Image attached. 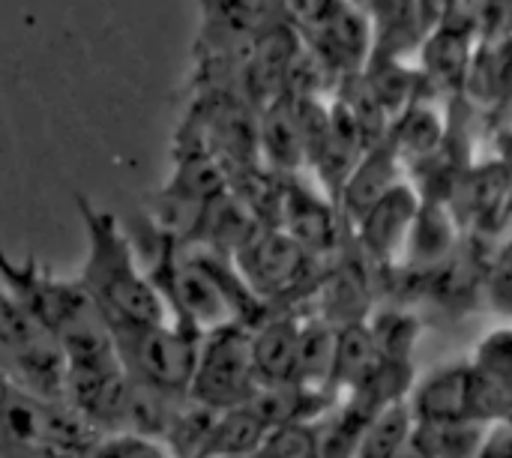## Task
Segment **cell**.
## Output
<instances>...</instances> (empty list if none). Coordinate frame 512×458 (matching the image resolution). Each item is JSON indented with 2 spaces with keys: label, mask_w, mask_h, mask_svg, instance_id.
<instances>
[{
  "label": "cell",
  "mask_w": 512,
  "mask_h": 458,
  "mask_svg": "<svg viewBox=\"0 0 512 458\" xmlns=\"http://www.w3.org/2000/svg\"><path fill=\"white\" fill-rule=\"evenodd\" d=\"M303 51L321 66L333 90L357 78L375 48L372 18L363 6L351 0H318V6L294 24Z\"/></svg>",
  "instance_id": "cell-3"
},
{
  "label": "cell",
  "mask_w": 512,
  "mask_h": 458,
  "mask_svg": "<svg viewBox=\"0 0 512 458\" xmlns=\"http://www.w3.org/2000/svg\"><path fill=\"white\" fill-rule=\"evenodd\" d=\"M477 458H512V417L504 423L489 426Z\"/></svg>",
  "instance_id": "cell-24"
},
{
  "label": "cell",
  "mask_w": 512,
  "mask_h": 458,
  "mask_svg": "<svg viewBox=\"0 0 512 458\" xmlns=\"http://www.w3.org/2000/svg\"><path fill=\"white\" fill-rule=\"evenodd\" d=\"M75 204L87 237L84 264L75 279L111 333L171 321L150 270L141 264L135 243L126 237L117 216L93 207L84 195H78Z\"/></svg>",
  "instance_id": "cell-1"
},
{
  "label": "cell",
  "mask_w": 512,
  "mask_h": 458,
  "mask_svg": "<svg viewBox=\"0 0 512 458\" xmlns=\"http://www.w3.org/2000/svg\"><path fill=\"white\" fill-rule=\"evenodd\" d=\"M471 363L474 375V402L471 420L483 426H495L512 417V324L486 333Z\"/></svg>",
  "instance_id": "cell-9"
},
{
  "label": "cell",
  "mask_w": 512,
  "mask_h": 458,
  "mask_svg": "<svg viewBox=\"0 0 512 458\" xmlns=\"http://www.w3.org/2000/svg\"><path fill=\"white\" fill-rule=\"evenodd\" d=\"M258 458H318V423H288L270 429Z\"/></svg>",
  "instance_id": "cell-22"
},
{
  "label": "cell",
  "mask_w": 512,
  "mask_h": 458,
  "mask_svg": "<svg viewBox=\"0 0 512 458\" xmlns=\"http://www.w3.org/2000/svg\"><path fill=\"white\" fill-rule=\"evenodd\" d=\"M447 126H450V114L447 105L441 99H435L429 90H423L390 126L387 144L396 153V159L405 168V177L426 165L429 159H435L447 141Z\"/></svg>",
  "instance_id": "cell-10"
},
{
  "label": "cell",
  "mask_w": 512,
  "mask_h": 458,
  "mask_svg": "<svg viewBox=\"0 0 512 458\" xmlns=\"http://www.w3.org/2000/svg\"><path fill=\"white\" fill-rule=\"evenodd\" d=\"M477 45H480L477 27L462 9H456L447 21H441L426 33L417 51V69L423 75L426 90L444 105L462 96Z\"/></svg>",
  "instance_id": "cell-6"
},
{
  "label": "cell",
  "mask_w": 512,
  "mask_h": 458,
  "mask_svg": "<svg viewBox=\"0 0 512 458\" xmlns=\"http://www.w3.org/2000/svg\"><path fill=\"white\" fill-rule=\"evenodd\" d=\"M255 458H258V456H255Z\"/></svg>",
  "instance_id": "cell-27"
},
{
  "label": "cell",
  "mask_w": 512,
  "mask_h": 458,
  "mask_svg": "<svg viewBox=\"0 0 512 458\" xmlns=\"http://www.w3.org/2000/svg\"><path fill=\"white\" fill-rule=\"evenodd\" d=\"M0 378L42 399L66 402V360L60 345L0 285Z\"/></svg>",
  "instance_id": "cell-4"
},
{
  "label": "cell",
  "mask_w": 512,
  "mask_h": 458,
  "mask_svg": "<svg viewBox=\"0 0 512 458\" xmlns=\"http://www.w3.org/2000/svg\"><path fill=\"white\" fill-rule=\"evenodd\" d=\"M483 306L512 321V237L492 246L483 276Z\"/></svg>",
  "instance_id": "cell-21"
},
{
  "label": "cell",
  "mask_w": 512,
  "mask_h": 458,
  "mask_svg": "<svg viewBox=\"0 0 512 458\" xmlns=\"http://www.w3.org/2000/svg\"><path fill=\"white\" fill-rule=\"evenodd\" d=\"M393 458H426V456H423V453H420V450H417L414 444H408V447H405L402 453H396Z\"/></svg>",
  "instance_id": "cell-25"
},
{
  "label": "cell",
  "mask_w": 512,
  "mask_h": 458,
  "mask_svg": "<svg viewBox=\"0 0 512 458\" xmlns=\"http://www.w3.org/2000/svg\"><path fill=\"white\" fill-rule=\"evenodd\" d=\"M402 183H408L405 168L396 159V153L390 150V144L381 141V144L369 147L363 153V159L354 165V171L348 174V180L336 198V207H339L342 219L348 222V228H354L384 195H390Z\"/></svg>",
  "instance_id": "cell-12"
},
{
  "label": "cell",
  "mask_w": 512,
  "mask_h": 458,
  "mask_svg": "<svg viewBox=\"0 0 512 458\" xmlns=\"http://www.w3.org/2000/svg\"><path fill=\"white\" fill-rule=\"evenodd\" d=\"M267 432V423L249 405L222 411L204 458H255L264 447Z\"/></svg>",
  "instance_id": "cell-18"
},
{
  "label": "cell",
  "mask_w": 512,
  "mask_h": 458,
  "mask_svg": "<svg viewBox=\"0 0 512 458\" xmlns=\"http://www.w3.org/2000/svg\"><path fill=\"white\" fill-rule=\"evenodd\" d=\"M492 135L512 123V36L480 42L459 96Z\"/></svg>",
  "instance_id": "cell-7"
},
{
  "label": "cell",
  "mask_w": 512,
  "mask_h": 458,
  "mask_svg": "<svg viewBox=\"0 0 512 458\" xmlns=\"http://www.w3.org/2000/svg\"><path fill=\"white\" fill-rule=\"evenodd\" d=\"M474 402V375L471 363H450L423 378H417L408 408L414 423H459L471 420Z\"/></svg>",
  "instance_id": "cell-11"
},
{
  "label": "cell",
  "mask_w": 512,
  "mask_h": 458,
  "mask_svg": "<svg viewBox=\"0 0 512 458\" xmlns=\"http://www.w3.org/2000/svg\"><path fill=\"white\" fill-rule=\"evenodd\" d=\"M366 324L372 330V339H375L381 360L414 366V354H417V345L423 336V324L411 309L381 306L366 318Z\"/></svg>",
  "instance_id": "cell-17"
},
{
  "label": "cell",
  "mask_w": 512,
  "mask_h": 458,
  "mask_svg": "<svg viewBox=\"0 0 512 458\" xmlns=\"http://www.w3.org/2000/svg\"><path fill=\"white\" fill-rule=\"evenodd\" d=\"M420 204H423L420 195L408 183H402L390 195H384L351 228L354 246L363 252V258H369L378 267H399L408 237H411V228H414V219L420 213Z\"/></svg>",
  "instance_id": "cell-8"
},
{
  "label": "cell",
  "mask_w": 512,
  "mask_h": 458,
  "mask_svg": "<svg viewBox=\"0 0 512 458\" xmlns=\"http://www.w3.org/2000/svg\"><path fill=\"white\" fill-rule=\"evenodd\" d=\"M462 228L459 222L453 219V213L444 207V204H429L423 201L420 204V213L414 219V228H411V237H408V246H405V255H402V264L399 267H408V270H438L444 267L462 246Z\"/></svg>",
  "instance_id": "cell-14"
},
{
  "label": "cell",
  "mask_w": 512,
  "mask_h": 458,
  "mask_svg": "<svg viewBox=\"0 0 512 458\" xmlns=\"http://www.w3.org/2000/svg\"><path fill=\"white\" fill-rule=\"evenodd\" d=\"M90 458H177L171 453V447L162 438H150V435H105L99 438V444L93 447Z\"/></svg>",
  "instance_id": "cell-23"
},
{
  "label": "cell",
  "mask_w": 512,
  "mask_h": 458,
  "mask_svg": "<svg viewBox=\"0 0 512 458\" xmlns=\"http://www.w3.org/2000/svg\"><path fill=\"white\" fill-rule=\"evenodd\" d=\"M336 336L339 327L324 321L321 315H303L300 321V345H297V375L294 384L330 393L333 396V363H336Z\"/></svg>",
  "instance_id": "cell-15"
},
{
  "label": "cell",
  "mask_w": 512,
  "mask_h": 458,
  "mask_svg": "<svg viewBox=\"0 0 512 458\" xmlns=\"http://www.w3.org/2000/svg\"><path fill=\"white\" fill-rule=\"evenodd\" d=\"M261 390V378L252 360L249 327L228 324L201 336V351L192 375L189 396L216 411L243 408Z\"/></svg>",
  "instance_id": "cell-5"
},
{
  "label": "cell",
  "mask_w": 512,
  "mask_h": 458,
  "mask_svg": "<svg viewBox=\"0 0 512 458\" xmlns=\"http://www.w3.org/2000/svg\"><path fill=\"white\" fill-rule=\"evenodd\" d=\"M489 426L474 420L459 423H414L411 444L426 458H477Z\"/></svg>",
  "instance_id": "cell-19"
},
{
  "label": "cell",
  "mask_w": 512,
  "mask_h": 458,
  "mask_svg": "<svg viewBox=\"0 0 512 458\" xmlns=\"http://www.w3.org/2000/svg\"><path fill=\"white\" fill-rule=\"evenodd\" d=\"M510 129H512V123H510Z\"/></svg>",
  "instance_id": "cell-26"
},
{
  "label": "cell",
  "mask_w": 512,
  "mask_h": 458,
  "mask_svg": "<svg viewBox=\"0 0 512 458\" xmlns=\"http://www.w3.org/2000/svg\"><path fill=\"white\" fill-rule=\"evenodd\" d=\"M114 342L129 381L174 402L189 399L201 333L177 321H165L153 327L114 330Z\"/></svg>",
  "instance_id": "cell-2"
},
{
  "label": "cell",
  "mask_w": 512,
  "mask_h": 458,
  "mask_svg": "<svg viewBox=\"0 0 512 458\" xmlns=\"http://www.w3.org/2000/svg\"><path fill=\"white\" fill-rule=\"evenodd\" d=\"M411 435H414L411 408L408 402H396L369 420L354 458H393L411 444Z\"/></svg>",
  "instance_id": "cell-20"
},
{
  "label": "cell",
  "mask_w": 512,
  "mask_h": 458,
  "mask_svg": "<svg viewBox=\"0 0 512 458\" xmlns=\"http://www.w3.org/2000/svg\"><path fill=\"white\" fill-rule=\"evenodd\" d=\"M300 321L294 309L267 312L258 324L249 327L252 360L261 384H294L297 375V345H300Z\"/></svg>",
  "instance_id": "cell-13"
},
{
  "label": "cell",
  "mask_w": 512,
  "mask_h": 458,
  "mask_svg": "<svg viewBox=\"0 0 512 458\" xmlns=\"http://www.w3.org/2000/svg\"><path fill=\"white\" fill-rule=\"evenodd\" d=\"M381 366V354L375 348L372 330L366 321L339 327L336 336V363H333V396L342 399L345 393L363 387Z\"/></svg>",
  "instance_id": "cell-16"
}]
</instances>
